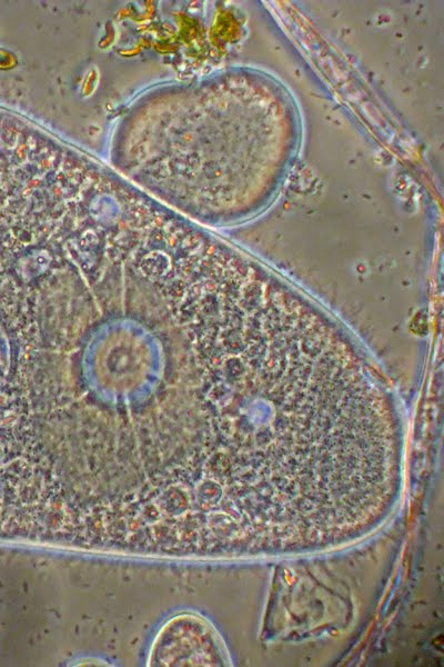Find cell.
Instances as JSON below:
<instances>
[{"label":"cell","instance_id":"cell-1","mask_svg":"<svg viewBox=\"0 0 444 667\" xmlns=\"http://www.w3.org/2000/svg\"><path fill=\"white\" fill-rule=\"evenodd\" d=\"M223 661L212 628L202 619L180 616L169 621L153 644L150 664L158 666L215 665Z\"/></svg>","mask_w":444,"mask_h":667}]
</instances>
